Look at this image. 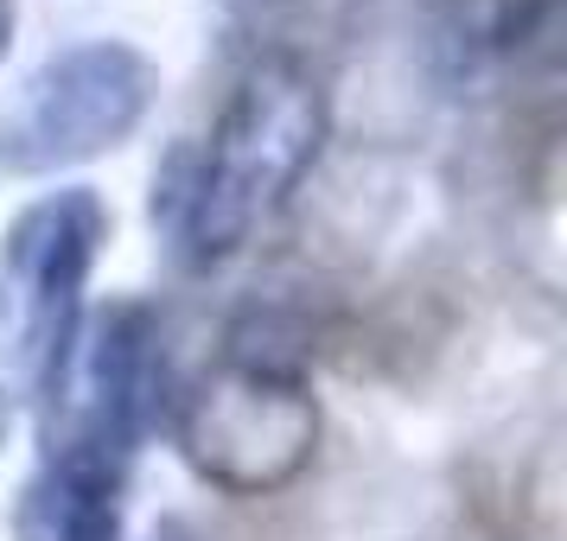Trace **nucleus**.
<instances>
[{
    "instance_id": "nucleus-1",
    "label": "nucleus",
    "mask_w": 567,
    "mask_h": 541,
    "mask_svg": "<svg viewBox=\"0 0 567 541\" xmlns=\"http://www.w3.org/2000/svg\"><path fill=\"white\" fill-rule=\"evenodd\" d=\"M326 134L332 108L319 77L293 52H256L205 141L173 147L154 173L147 217L173 261L205 274L243 256L261 223H275L281 205L307 185L326 154Z\"/></svg>"
},
{
    "instance_id": "nucleus-2",
    "label": "nucleus",
    "mask_w": 567,
    "mask_h": 541,
    "mask_svg": "<svg viewBox=\"0 0 567 541\" xmlns=\"http://www.w3.org/2000/svg\"><path fill=\"white\" fill-rule=\"evenodd\" d=\"M173 439L210 490L275 497L319 452V402L307 370L224 351L217 370L173 395Z\"/></svg>"
},
{
    "instance_id": "nucleus-3",
    "label": "nucleus",
    "mask_w": 567,
    "mask_h": 541,
    "mask_svg": "<svg viewBox=\"0 0 567 541\" xmlns=\"http://www.w3.org/2000/svg\"><path fill=\"white\" fill-rule=\"evenodd\" d=\"M159 96V64L128 39H78L52 52L0 122V166L52 179L115 154L141 134Z\"/></svg>"
},
{
    "instance_id": "nucleus-4",
    "label": "nucleus",
    "mask_w": 567,
    "mask_h": 541,
    "mask_svg": "<svg viewBox=\"0 0 567 541\" xmlns=\"http://www.w3.org/2000/svg\"><path fill=\"white\" fill-rule=\"evenodd\" d=\"M103 242H109V205L90 185H58L13 217L7 249H0V268L20 287V306H27L20 344H27V376L45 434L71 408V370H78L83 319H90L83 293H90Z\"/></svg>"
},
{
    "instance_id": "nucleus-5",
    "label": "nucleus",
    "mask_w": 567,
    "mask_h": 541,
    "mask_svg": "<svg viewBox=\"0 0 567 541\" xmlns=\"http://www.w3.org/2000/svg\"><path fill=\"white\" fill-rule=\"evenodd\" d=\"M166 408H173V395H166V325H159V312L147 300H109L96 319H83L71 408L52 434H83L109 446L115 459H134V446L154 434V420Z\"/></svg>"
},
{
    "instance_id": "nucleus-6",
    "label": "nucleus",
    "mask_w": 567,
    "mask_h": 541,
    "mask_svg": "<svg viewBox=\"0 0 567 541\" xmlns=\"http://www.w3.org/2000/svg\"><path fill=\"white\" fill-rule=\"evenodd\" d=\"M122 490L128 459L83 434H52L39 471L20 490L13 529L20 541H122Z\"/></svg>"
},
{
    "instance_id": "nucleus-7",
    "label": "nucleus",
    "mask_w": 567,
    "mask_h": 541,
    "mask_svg": "<svg viewBox=\"0 0 567 541\" xmlns=\"http://www.w3.org/2000/svg\"><path fill=\"white\" fill-rule=\"evenodd\" d=\"M13 32H20V0H0V64L13 52Z\"/></svg>"
},
{
    "instance_id": "nucleus-8",
    "label": "nucleus",
    "mask_w": 567,
    "mask_h": 541,
    "mask_svg": "<svg viewBox=\"0 0 567 541\" xmlns=\"http://www.w3.org/2000/svg\"><path fill=\"white\" fill-rule=\"evenodd\" d=\"M147 541H198V529L179 522V516H166V522H154V535H147Z\"/></svg>"
}]
</instances>
